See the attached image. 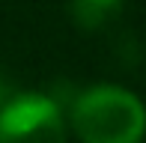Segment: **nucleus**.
<instances>
[{
  "label": "nucleus",
  "instance_id": "nucleus-1",
  "mask_svg": "<svg viewBox=\"0 0 146 143\" xmlns=\"http://www.w3.org/2000/svg\"><path fill=\"white\" fill-rule=\"evenodd\" d=\"M72 128L81 143H140L146 137V107L125 87H90L72 105Z\"/></svg>",
  "mask_w": 146,
  "mask_h": 143
},
{
  "label": "nucleus",
  "instance_id": "nucleus-2",
  "mask_svg": "<svg viewBox=\"0 0 146 143\" xmlns=\"http://www.w3.org/2000/svg\"><path fill=\"white\" fill-rule=\"evenodd\" d=\"M0 143H66L60 105L42 93L12 95L0 107Z\"/></svg>",
  "mask_w": 146,
  "mask_h": 143
},
{
  "label": "nucleus",
  "instance_id": "nucleus-3",
  "mask_svg": "<svg viewBox=\"0 0 146 143\" xmlns=\"http://www.w3.org/2000/svg\"><path fill=\"white\" fill-rule=\"evenodd\" d=\"M122 0H72V15L84 30H98L119 12Z\"/></svg>",
  "mask_w": 146,
  "mask_h": 143
},
{
  "label": "nucleus",
  "instance_id": "nucleus-4",
  "mask_svg": "<svg viewBox=\"0 0 146 143\" xmlns=\"http://www.w3.org/2000/svg\"><path fill=\"white\" fill-rule=\"evenodd\" d=\"M9 99H12V95H9V87H6V81L0 77V107H3V105H6Z\"/></svg>",
  "mask_w": 146,
  "mask_h": 143
}]
</instances>
